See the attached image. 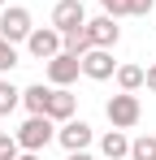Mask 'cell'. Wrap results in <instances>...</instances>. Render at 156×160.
Instances as JSON below:
<instances>
[{"mask_svg":"<svg viewBox=\"0 0 156 160\" xmlns=\"http://www.w3.org/2000/svg\"><path fill=\"white\" fill-rule=\"evenodd\" d=\"M52 138H56V126H52L48 112H30L22 121V130H18V143H22V152H44Z\"/></svg>","mask_w":156,"mask_h":160,"instance_id":"obj_1","label":"cell"},{"mask_svg":"<svg viewBox=\"0 0 156 160\" xmlns=\"http://www.w3.org/2000/svg\"><path fill=\"white\" fill-rule=\"evenodd\" d=\"M104 117H108L117 130H130V126H139V117H143V108H139V95H134V91L108 95V104H104Z\"/></svg>","mask_w":156,"mask_h":160,"instance_id":"obj_2","label":"cell"},{"mask_svg":"<svg viewBox=\"0 0 156 160\" xmlns=\"http://www.w3.org/2000/svg\"><path fill=\"white\" fill-rule=\"evenodd\" d=\"M30 30H35L30 26V9H22V4H4V9H0V39L22 43Z\"/></svg>","mask_w":156,"mask_h":160,"instance_id":"obj_3","label":"cell"},{"mask_svg":"<svg viewBox=\"0 0 156 160\" xmlns=\"http://www.w3.org/2000/svg\"><path fill=\"white\" fill-rule=\"evenodd\" d=\"M26 52L39 56V61H52V56L61 52V30L56 26H35L26 35Z\"/></svg>","mask_w":156,"mask_h":160,"instance_id":"obj_4","label":"cell"},{"mask_svg":"<svg viewBox=\"0 0 156 160\" xmlns=\"http://www.w3.org/2000/svg\"><path fill=\"white\" fill-rule=\"evenodd\" d=\"M78 74H82V56L65 52V48H61V52L48 61V82H52V87H70Z\"/></svg>","mask_w":156,"mask_h":160,"instance_id":"obj_5","label":"cell"},{"mask_svg":"<svg viewBox=\"0 0 156 160\" xmlns=\"http://www.w3.org/2000/svg\"><path fill=\"white\" fill-rule=\"evenodd\" d=\"M87 39H91V48H113V43L122 39V26H117V18H113V13H100V18H91V22H87Z\"/></svg>","mask_w":156,"mask_h":160,"instance_id":"obj_6","label":"cell"},{"mask_svg":"<svg viewBox=\"0 0 156 160\" xmlns=\"http://www.w3.org/2000/svg\"><path fill=\"white\" fill-rule=\"evenodd\" d=\"M91 138H96V130H91L87 121H74V117L56 130V143H61L65 152H87V147H91Z\"/></svg>","mask_w":156,"mask_h":160,"instance_id":"obj_7","label":"cell"},{"mask_svg":"<svg viewBox=\"0 0 156 160\" xmlns=\"http://www.w3.org/2000/svg\"><path fill=\"white\" fill-rule=\"evenodd\" d=\"M82 74L91 82H104L117 74V65H113V48H91V52H82Z\"/></svg>","mask_w":156,"mask_h":160,"instance_id":"obj_8","label":"cell"},{"mask_svg":"<svg viewBox=\"0 0 156 160\" xmlns=\"http://www.w3.org/2000/svg\"><path fill=\"white\" fill-rule=\"evenodd\" d=\"M52 26L61 30V35L87 26V9H82V0H56V9H52Z\"/></svg>","mask_w":156,"mask_h":160,"instance_id":"obj_9","label":"cell"},{"mask_svg":"<svg viewBox=\"0 0 156 160\" xmlns=\"http://www.w3.org/2000/svg\"><path fill=\"white\" fill-rule=\"evenodd\" d=\"M74 108H78V100H74L70 87H52V95H48V117L52 121H70Z\"/></svg>","mask_w":156,"mask_h":160,"instance_id":"obj_10","label":"cell"},{"mask_svg":"<svg viewBox=\"0 0 156 160\" xmlns=\"http://www.w3.org/2000/svg\"><path fill=\"white\" fill-rule=\"evenodd\" d=\"M100 152H104L108 160H122V156H130V138H126V130H117V126H113V130L100 138Z\"/></svg>","mask_w":156,"mask_h":160,"instance_id":"obj_11","label":"cell"},{"mask_svg":"<svg viewBox=\"0 0 156 160\" xmlns=\"http://www.w3.org/2000/svg\"><path fill=\"white\" fill-rule=\"evenodd\" d=\"M48 95H52V87L35 82V87H26V91H22V104L30 108V112H48Z\"/></svg>","mask_w":156,"mask_h":160,"instance_id":"obj_12","label":"cell"},{"mask_svg":"<svg viewBox=\"0 0 156 160\" xmlns=\"http://www.w3.org/2000/svg\"><path fill=\"white\" fill-rule=\"evenodd\" d=\"M61 48H65V52H74V56L91 52V39H87V26H78V30H65V35H61Z\"/></svg>","mask_w":156,"mask_h":160,"instance_id":"obj_13","label":"cell"},{"mask_svg":"<svg viewBox=\"0 0 156 160\" xmlns=\"http://www.w3.org/2000/svg\"><path fill=\"white\" fill-rule=\"evenodd\" d=\"M117 87L122 91H139L143 87V65H117Z\"/></svg>","mask_w":156,"mask_h":160,"instance_id":"obj_14","label":"cell"},{"mask_svg":"<svg viewBox=\"0 0 156 160\" xmlns=\"http://www.w3.org/2000/svg\"><path fill=\"white\" fill-rule=\"evenodd\" d=\"M130 160H156V134L130 138Z\"/></svg>","mask_w":156,"mask_h":160,"instance_id":"obj_15","label":"cell"},{"mask_svg":"<svg viewBox=\"0 0 156 160\" xmlns=\"http://www.w3.org/2000/svg\"><path fill=\"white\" fill-rule=\"evenodd\" d=\"M18 104H22V91H18L9 78H0V117H9Z\"/></svg>","mask_w":156,"mask_h":160,"instance_id":"obj_16","label":"cell"},{"mask_svg":"<svg viewBox=\"0 0 156 160\" xmlns=\"http://www.w3.org/2000/svg\"><path fill=\"white\" fill-rule=\"evenodd\" d=\"M18 156H22L18 134H0V160H18Z\"/></svg>","mask_w":156,"mask_h":160,"instance_id":"obj_17","label":"cell"},{"mask_svg":"<svg viewBox=\"0 0 156 160\" xmlns=\"http://www.w3.org/2000/svg\"><path fill=\"white\" fill-rule=\"evenodd\" d=\"M18 65V43H9V39H0V74H9Z\"/></svg>","mask_w":156,"mask_h":160,"instance_id":"obj_18","label":"cell"},{"mask_svg":"<svg viewBox=\"0 0 156 160\" xmlns=\"http://www.w3.org/2000/svg\"><path fill=\"white\" fill-rule=\"evenodd\" d=\"M156 0H126V18H148Z\"/></svg>","mask_w":156,"mask_h":160,"instance_id":"obj_19","label":"cell"},{"mask_svg":"<svg viewBox=\"0 0 156 160\" xmlns=\"http://www.w3.org/2000/svg\"><path fill=\"white\" fill-rule=\"evenodd\" d=\"M104 13H113V18H126V0H100Z\"/></svg>","mask_w":156,"mask_h":160,"instance_id":"obj_20","label":"cell"},{"mask_svg":"<svg viewBox=\"0 0 156 160\" xmlns=\"http://www.w3.org/2000/svg\"><path fill=\"white\" fill-rule=\"evenodd\" d=\"M143 87H148V91H156V65H148V69H143Z\"/></svg>","mask_w":156,"mask_h":160,"instance_id":"obj_21","label":"cell"},{"mask_svg":"<svg viewBox=\"0 0 156 160\" xmlns=\"http://www.w3.org/2000/svg\"><path fill=\"white\" fill-rule=\"evenodd\" d=\"M70 160H91V152H70Z\"/></svg>","mask_w":156,"mask_h":160,"instance_id":"obj_22","label":"cell"},{"mask_svg":"<svg viewBox=\"0 0 156 160\" xmlns=\"http://www.w3.org/2000/svg\"><path fill=\"white\" fill-rule=\"evenodd\" d=\"M18 160H44V156H39V152H22Z\"/></svg>","mask_w":156,"mask_h":160,"instance_id":"obj_23","label":"cell"},{"mask_svg":"<svg viewBox=\"0 0 156 160\" xmlns=\"http://www.w3.org/2000/svg\"><path fill=\"white\" fill-rule=\"evenodd\" d=\"M0 9H4V0H0Z\"/></svg>","mask_w":156,"mask_h":160,"instance_id":"obj_24","label":"cell"}]
</instances>
